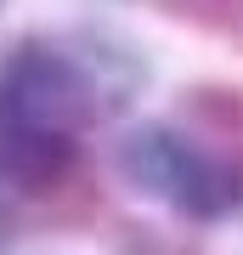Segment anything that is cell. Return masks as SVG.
Here are the masks:
<instances>
[{"label":"cell","mask_w":243,"mask_h":255,"mask_svg":"<svg viewBox=\"0 0 243 255\" xmlns=\"http://www.w3.org/2000/svg\"><path fill=\"white\" fill-rule=\"evenodd\" d=\"M96 114V80L68 46L23 40L0 63V182L45 199L85 164V125Z\"/></svg>","instance_id":"obj_1"},{"label":"cell","mask_w":243,"mask_h":255,"mask_svg":"<svg viewBox=\"0 0 243 255\" xmlns=\"http://www.w3.org/2000/svg\"><path fill=\"white\" fill-rule=\"evenodd\" d=\"M119 170L187 221H221L243 204V159L181 125H136L119 142Z\"/></svg>","instance_id":"obj_2"}]
</instances>
